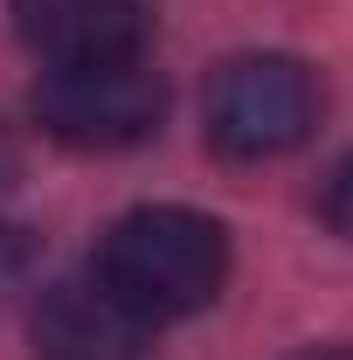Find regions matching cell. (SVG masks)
<instances>
[{
  "mask_svg": "<svg viewBox=\"0 0 353 360\" xmlns=\"http://www.w3.org/2000/svg\"><path fill=\"white\" fill-rule=\"evenodd\" d=\"M319 215H326L333 236H347V243H353V153H347V160H333V174L319 180Z\"/></svg>",
  "mask_w": 353,
  "mask_h": 360,
  "instance_id": "obj_6",
  "label": "cell"
},
{
  "mask_svg": "<svg viewBox=\"0 0 353 360\" xmlns=\"http://www.w3.org/2000/svg\"><path fill=\"white\" fill-rule=\"evenodd\" d=\"M14 35L49 70L125 63L146 42V0H14Z\"/></svg>",
  "mask_w": 353,
  "mask_h": 360,
  "instance_id": "obj_5",
  "label": "cell"
},
{
  "mask_svg": "<svg viewBox=\"0 0 353 360\" xmlns=\"http://www.w3.org/2000/svg\"><path fill=\"white\" fill-rule=\"evenodd\" d=\"M35 125L56 146H77V153H125L146 146L167 118V84L125 56V63H77V70H42L35 84Z\"/></svg>",
  "mask_w": 353,
  "mask_h": 360,
  "instance_id": "obj_2",
  "label": "cell"
},
{
  "mask_svg": "<svg viewBox=\"0 0 353 360\" xmlns=\"http://www.w3.org/2000/svg\"><path fill=\"white\" fill-rule=\"evenodd\" d=\"M28 264H35V250H28V236H21L14 222H0V298L28 284Z\"/></svg>",
  "mask_w": 353,
  "mask_h": 360,
  "instance_id": "obj_7",
  "label": "cell"
},
{
  "mask_svg": "<svg viewBox=\"0 0 353 360\" xmlns=\"http://www.w3.org/2000/svg\"><path fill=\"white\" fill-rule=\"evenodd\" d=\"M153 319H139L97 270L56 277L35 298V354L42 360H146Z\"/></svg>",
  "mask_w": 353,
  "mask_h": 360,
  "instance_id": "obj_4",
  "label": "cell"
},
{
  "mask_svg": "<svg viewBox=\"0 0 353 360\" xmlns=\"http://www.w3.org/2000/svg\"><path fill=\"white\" fill-rule=\"evenodd\" d=\"M298 360H353V347H312V354H298Z\"/></svg>",
  "mask_w": 353,
  "mask_h": 360,
  "instance_id": "obj_9",
  "label": "cell"
},
{
  "mask_svg": "<svg viewBox=\"0 0 353 360\" xmlns=\"http://www.w3.org/2000/svg\"><path fill=\"white\" fill-rule=\"evenodd\" d=\"M319 125V84L298 56H236L208 90V146L222 160H277Z\"/></svg>",
  "mask_w": 353,
  "mask_h": 360,
  "instance_id": "obj_3",
  "label": "cell"
},
{
  "mask_svg": "<svg viewBox=\"0 0 353 360\" xmlns=\"http://www.w3.org/2000/svg\"><path fill=\"white\" fill-rule=\"evenodd\" d=\"M97 277L132 305L139 319H187L215 305L229 284V229L201 208H132L104 229L97 243Z\"/></svg>",
  "mask_w": 353,
  "mask_h": 360,
  "instance_id": "obj_1",
  "label": "cell"
},
{
  "mask_svg": "<svg viewBox=\"0 0 353 360\" xmlns=\"http://www.w3.org/2000/svg\"><path fill=\"white\" fill-rule=\"evenodd\" d=\"M21 180V153H14V139H7V125H0V194Z\"/></svg>",
  "mask_w": 353,
  "mask_h": 360,
  "instance_id": "obj_8",
  "label": "cell"
}]
</instances>
